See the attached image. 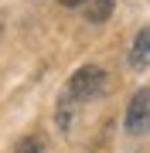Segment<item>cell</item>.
Here are the masks:
<instances>
[{"label":"cell","mask_w":150,"mask_h":153,"mask_svg":"<svg viewBox=\"0 0 150 153\" xmlns=\"http://www.w3.org/2000/svg\"><path fill=\"white\" fill-rule=\"evenodd\" d=\"M102 88H106V71L99 65H82L72 78H68V95H72L75 102H89V99L102 95Z\"/></svg>","instance_id":"obj_1"},{"label":"cell","mask_w":150,"mask_h":153,"mask_svg":"<svg viewBox=\"0 0 150 153\" xmlns=\"http://www.w3.org/2000/svg\"><path fill=\"white\" fill-rule=\"evenodd\" d=\"M126 133L130 136H143L150 133V88H137L126 105Z\"/></svg>","instance_id":"obj_2"},{"label":"cell","mask_w":150,"mask_h":153,"mask_svg":"<svg viewBox=\"0 0 150 153\" xmlns=\"http://www.w3.org/2000/svg\"><path fill=\"white\" fill-rule=\"evenodd\" d=\"M150 65V24H143V27L137 31L133 44H130V68H147Z\"/></svg>","instance_id":"obj_3"},{"label":"cell","mask_w":150,"mask_h":153,"mask_svg":"<svg viewBox=\"0 0 150 153\" xmlns=\"http://www.w3.org/2000/svg\"><path fill=\"white\" fill-rule=\"evenodd\" d=\"M113 7H116V0H89V10H85V17H89L92 24H106L113 14Z\"/></svg>","instance_id":"obj_4"},{"label":"cell","mask_w":150,"mask_h":153,"mask_svg":"<svg viewBox=\"0 0 150 153\" xmlns=\"http://www.w3.org/2000/svg\"><path fill=\"white\" fill-rule=\"evenodd\" d=\"M72 105H75V99L68 95V92L58 99V126H61V129H68V126H72V112H75Z\"/></svg>","instance_id":"obj_5"},{"label":"cell","mask_w":150,"mask_h":153,"mask_svg":"<svg viewBox=\"0 0 150 153\" xmlns=\"http://www.w3.org/2000/svg\"><path fill=\"white\" fill-rule=\"evenodd\" d=\"M14 153H48V146H45V140H41V136H24L21 143H17Z\"/></svg>","instance_id":"obj_6"},{"label":"cell","mask_w":150,"mask_h":153,"mask_svg":"<svg viewBox=\"0 0 150 153\" xmlns=\"http://www.w3.org/2000/svg\"><path fill=\"white\" fill-rule=\"evenodd\" d=\"M58 4H61V7H78L82 0H58Z\"/></svg>","instance_id":"obj_7"}]
</instances>
